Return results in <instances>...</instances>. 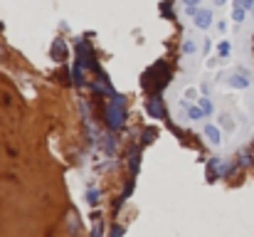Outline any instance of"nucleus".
<instances>
[{"label":"nucleus","mask_w":254,"mask_h":237,"mask_svg":"<svg viewBox=\"0 0 254 237\" xmlns=\"http://www.w3.org/2000/svg\"><path fill=\"white\" fill-rule=\"evenodd\" d=\"M121 116H124V114H121V109H119V101H116V104H111V106H109V119H111V126H116V124L121 121Z\"/></svg>","instance_id":"obj_1"},{"label":"nucleus","mask_w":254,"mask_h":237,"mask_svg":"<svg viewBox=\"0 0 254 237\" xmlns=\"http://www.w3.org/2000/svg\"><path fill=\"white\" fill-rule=\"evenodd\" d=\"M192 50H195V45H192V42L188 40V42H185V52H192Z\"/></svg>","instance_id":"obj_10"},{"label":"nucleus","mask_w":254,"mask_h":237,"mask_svg":"<svg viewBox=\"0 0 254 237\" xmlns=\"http://www.w3.org/2000/svg\"><path fill=\"white\" fill-rule=\"evenodd\" d=\"M200 114H202V109H190V116L192 119H200Z\"/></svg>","instance_id":"obj_9"},{"label":"nucleus","mask_w":254,"mask_h":237,"mask_svg":"<svg viewBox=\"0 0 254 237\" xmlns=\"http://www.w3.org/2000/svg\"><path fill=\"white\" fill-rule=\"evenodd\" d=\"M205 134H207V139H210L212 144H217V141H220V134H217V129H215V126H205Z\"/></svg>","instance_id":"obj_4"},{"label":"nucleus","mask_w":254,"mask_h":237,"mask_svg":"<svg viewBox=\"0 0 254 237\" xmlns=\"http://www.w3.org/2000/svg\"><path fill=\"white\" fill-rule=\"evenodd\" d=\"M237 5H245V7H254V0H237Z\"/></svg>","instance_id":"obj_8"},{"label":"nucleus","mask_w":254,"mask_h":237,"mask_svg":"<svg viewBox=\"0 0 254 237\" xmlns=\"http://www.w3.org/2000/svg\"><path fill=\"white\" fill-rule=\"evenodd\" d=\"M195 25H197V27H207V25H210V10L197 12V15H195Z\"/></svg>","instance_id":"obj_2"},{"label":"nucleus","mask_w":254,"mask_h":237,"mask_svg":"<svg viewBox=\"0 0 254 237\" xmlns=\"http://www.w3.org/2000/svg\"><path fill=\"white\" fill-rule=\"evenodd\" d=\"M222 2H225V0H217V5H222Z\"/></svg>","instance_id":"obj_12"},{"label":"nucleus","mask_w":254,"mask_h":237,"mask_svg":"<svg viewBox=\"0 0 254 237\" xmlns=\"http://www.w3.org/2000/svg\"><path fill=\"white\" fill-rule=\"evenodd\" d=\"M232 86H237V89H245L250 81H247V77L245 75H232V81H230Z\"/></svg>","instance_id":"obj_3"},{"label":"nucleus","mask_w":254,"mask_h":237,"mask_svg":"<svg viewBox=\"0 0 254 237\" xmlns=\"http://www.w3.org/2000/svg\"><path fill=\"white\" fill-rule=\"evenodd\" d=\"M235 20H237V22H242V20H245V12H242V10H240V7H237V10H235Z\"/></svg>","instance_id":"obj_7"},{"label":"nucleus","mask_w":254,"mask_h":237,"mask_svg":"<svg viewBox=\"0 0 254 237\" xmlns=\"http://www.w3.org/2000/svg\"><path fill=\"white\" fill-rule=\"evenodd\" d=\"M200 109H202V114H210V111H212V104H210L207 99H202V101H200Z\"/></svg>","instance_id":"obj_6"},{"label":"nucleus","mask_w":254,"mask_h":237,"mask_svg":"<svg viewBox=\"0 0 254 237\" xmlns=\"http://www.w3.org/2000/svg\"><path fill=\"white\" fill-rule=\"evenodd\" d=\"M148 111H151L153 116H161V114H163V111H161V106H158V99H153V101L148 104Z\"/></svg>","instance_id":"obj_5"},{"label":"nucleus","mask_w":254,"mask_h":237,"mask_svg":"<svg viewBox=\"0 0 254 237\" xmlns=\"http://www.w3.org/2000/svg\"><path fill=\"white\" fill-rule=\"evenodd\" d=\"M183 2H188V5H195V2H200V0H183Z\"/></svg>","instance_id":"obj_11"}]
</instances>
